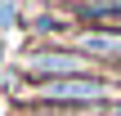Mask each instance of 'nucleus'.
<instances>
[{
	"mask_svg": "<svg viewBox=\"0 0 121 116\" xmlns=\"http://www.w3.org/2000/svg\"><path fill=\"white\" fill-rule=\"evenodd\" d=\"M85 54H103V58H121V36H103V31H85L81 36Z\"/></svg>",
	"mask_w": 121,
	"mask_h": 116,
	"instance_id": "nucleus-3",
	"label": "nucleus"
},
{
	"mask_svg": "<svg viewBox=\"0 0 121 116\" xmlns=\"http://www.w3.org/2000/svg\"><path fill=\"white\" fill-rule=\"evenodd\" d=\"M27 67H31V72H40V76L63 80V76H81V72H85V58H81V54L49 49V54H31V58H27Z\"/></svg>",
	"mask_w": 121,
	"mask_h": 116,
	"instance_id": "nucleus-2",
	"label": "nucleus"
},
{
	"mask_svg": "<svg viewBox=\"0 0 121 116\" xmlns=\"http://www.w3.org/2000/svg\"><path fill=\"white\" fill-rule=\"evenodd\" d=\"M40 94L49 103H99L108 94L103 80H90V76H63V80H45Z\"/></svg>",
	"mask_w": 121,
	"mask_h": 116,
	"instance_id": "nucleus-1",
	"label": "nucleus"
},
{
	"mask_svg": "<svg viewBox=\"0 0 121 116\" xmlns=\"http://www.w3.org/2000/svg\"><path fill=\"white\" fill-rule=\"evenodd\" d=\"M117 116H121V107H117Z\"/></svg>",
	"mask_w": 121,
	"mask_h": 116,
	"instance_id": "nucleus-4",
	"label": "nucleus"
}]
</instances>
